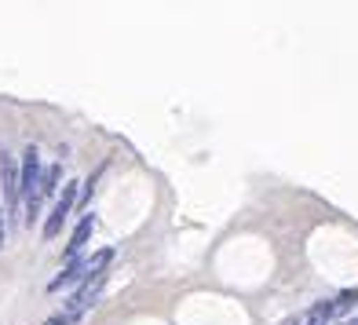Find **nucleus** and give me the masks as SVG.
I'll use <instances>...</instances> for the list:
<instances>
[{
  "mask_svg": "<svg viewBox=\"0 0 358 325\" xmlns=\"http://www.w3.org/2000/svg\"><path fill=\"white\" fill-rule=\"evenodd\" d=\"M355 325H358V322H355Z\"/></svg>",
  "mask_w": 358,
  "mask_h": 325,
  "instance_id": "nucleus-10",
  "label": "nucleus"
},
{
  "mask_svg": "<svg viewBox=\"0 0 358 325\" xmlns=\"http://www.w3.org/2000/svg\"><path fill=\"white\" fill-rule=\"evenodd\" d=\"M0 190H4V201L15 208L19 205V194H22V168L15 165L11 154H0Z\"/></svg>",
  "mask_w": 358,
  "mask_h": 325,
  "instance_id": "nucleus-3",
  "label": "nucleus"
},
{
  "mask_svg": "<svg viewBox=\"0 0 358 325\" xmlns=\"http://www.w3.org/2000/svg\"><path fill=\"white\" fill-rule=\"evenodd\" d=\"M0 249H4V208H0Z\"/></svg>",
  "mask_w": 358,
  "mask_h": 325,
  "instance_id": "nucleus-9",
  "label": "nucleus"
},
{
  "mask_svg": "<svg viewBox=\"0 0 358 325\" xmlns=\"http://www.w3.org/2000/svg\"><path fill=\"white\" fill-rule=\"evenodd\" d=\"M48 325H73V322H70L66 315H55V318H52V322H48Z\"/></svg>",
  "mask_w": 358,
  "mask_h": 325,
  "instance_id": "nucleus-8",
  "label": "nucleus"
},
{
  "mask_svg": "<svg viewBox=\"0 0 358 325\" xmlns=\"http://www.w3.org/2000/svg\"><path fill=\"white\" fill-rule=\"evenodd\" d=\"M41 150L37 146H26L22 150V194H26V205L29 201H37V194H41Z\"/></svg>",
  "mask_w": 358,
  "mask_h": 325,
  "instance_id": "nucleus-2",
  "label": "nucleus"
},
{
  "mask_svg": "<svg viewBox=\"0 0 358 325\" xmlns=\"http://www.w3.org/2000/svg\"><path fill=\"white\" fill-rule=\"evenodd\" d=\"M73 205H77V180H70L66 187H62L59 201L52 205V212H48V219H44V238H48V241H52V238H59L62 223H66V216L73 212Z\"/></svg>",
  "mask_w": 358,
  "mask_h": 325,
  "instance_id": "nucleus-1",
  "label": "nucleus"
},
{
  "mask_svg": "<svg viewBox=\"0 0 358 325\" xmlns=\"http://www.w3.org/2000/svg\"><path fill=\"white\" fill-rule=\"evenodd\" d=\"M92 231H95V216H85L77 223V231H73V238H70V245H66V256L70 259H77V252L88 245V238H92Z\"/></svg>",
  "mask_w": 358,
  "mask_h": 325,
  "instance_id": "nucleus-5",
  "label": "nucleus"
},
{
  "mask_svg": "<svg viewBox=\"0 0 358 325\" xmlns=\"http://www.w3.org/2000/svg\"><path fill=\"white\" fill-rule=\"evenodd\" d=\"M355 303H358V289H344V292H340V296H333V307H336V315L351 311Z\"/></svg>",
  "mask_w": 358,
  "mask_h": 325,
  "instance_id": "nucleus-7",
  "label": "nucleus"
},
{
  "mask_svg": "<svg viewBox=\"0 0 358 325\" xmlns=\"http://www.w3.org/2000/svg\"><path fill=\"white\" fill-rule=\"evenodd\" d=\"M333 318H336L333 300H322V303H315V307H311V315L303 318V325H329Z\"/></svg>",
  "mask_w": 358,
  "mask_h": 325,
  "instance_id": "nucleus-6",
  "label": "nucleus"
},
{
  "mask_svg": "<svg viewBox=\"0 0 358 325\" xmlns=\"http://www.w3.org/2000/svg\"><path fill=\"white\" fill-rule=\"evenodd\" d=\"M88 278V259H70L66 263V270L59 274V278H52V292H59V289H66V285H73V282H85Z\"/></svg>",
  "mask_w": 358,
  "mask_h": 325,
  "instance_id": "nucleus-4",
  "label": "nucleus"
}]
</instances>
